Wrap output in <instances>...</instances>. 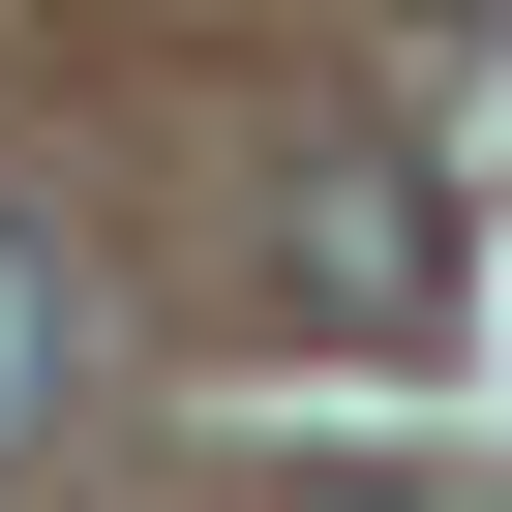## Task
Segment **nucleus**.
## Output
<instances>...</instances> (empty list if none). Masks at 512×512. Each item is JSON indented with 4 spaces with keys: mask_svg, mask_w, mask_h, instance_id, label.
Wrapping results in <instances>:
<instances>
[{
    "mask_svg": "<svg viewBox=\"0 0 512 512\" xmlns=\"http://www.w3.org/2000/svg\"><path fill=\"white\" fill-rule=\"evenodd\" d=\"M302 302H362V332H422V302H452V211H422L392 151H332V181H302Z\"/></svg>",
    "mask_w": 512,
    "mask_h": 512,
    "instance_id": "nucleus-1",
    "label": "nucleus"
},
{
    "mask_svg": "<svg viewBox=\"0 0 512 512\" xmlns=\"http://www.w3.org/2000/svg\"><path fill=\"white\" fill-rule=\"evenodd\" d=\"M31 422H61V241L0 211V452H31Z\"/></svg>",
    "mask_w": 512,
    "mask_h": 512,
    "instance_id": "nucleus-2",
    "label": "nucleus"
}]
</instances>
